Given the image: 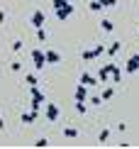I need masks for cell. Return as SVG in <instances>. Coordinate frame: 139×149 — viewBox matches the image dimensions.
I'll return each mask as SVG.
<instances>
[{
  "instance_id": "cell-1",
  "label": "cell",
  "mask_w": 139,
  "mask_h": 149,
  "mask_svg": "<svg viewBox=\"0 0 139 149\" xmlns=\"http://www.w3.org/2000/svg\"><path fill=\"white\" fill-rule=\"evenodd\" d=\"M54 10H56V17L59 20H68L73 15V5L68 0H54Z\"/></svg>"
},
{
  "instance_id": "cell-2",
  "label": "cell",
  "mask_w": 139,
  "mask_h": 149,
  "mask_svg": "<svg viewBox=\"0 0 139 149\" xmlns=\"http://www.w3.org/2000/svg\"><path fill=\"white\" fill-rule=\"evenodd\" d=\"M29 54H32V61H34L37 71H42L44 66H47V61H44V52H42V49H32Z\"/></svg>"
},
{
  "instance_id": "cell-3",
  "label": "cell",
  "mask_w": 139,
  "mask_h": 149,
  "mask_svg": "<svg viewBox=\"0 0 139 149\" xmlns=\"http://www.w3.org/2000/svg\"><path fill=\"white\" fill-rule=\"evenodd\" d=\"M44 115H47L49 122H56L59 120V105L56 103H47V110H44Z\"/></svg>"
},
{
  "instance_id": "cell-4",
  "label": "cell",
  "mask_w": 139,
  "mask_h": 149,
  "mask_svg": "<svg viewBox=\"0 0 139 149\" xmlns=\"http://www.w3.org/2000/svg\"><path fill=\"white\" fill-rule=\"evenodd\" d=\"M115 69H117V66H115V64H105V66H103V69H100V71H98V81H100V83H105V81H107V78H110V76H112V71H115Z\"/></svg>"
},
{
  "instance_id": "cell-5",
  "label": "cell",
  "mask_w": 139,
  "mask_h": 149,
  "mask_svg": "<svg viewBox=\"0 0 139 149\" xmlns=\"http://www.w3.org/2000/svg\"><path fill=\"white\" fill-rule=\"evenodd\" d=\"M29 24H32V27H37V29L44 27V12H42V10H34L32 17H29Z\"/></svg>"
},
{
  "instance_id": "cell-6",
  "label": "cell",
  "mask_w": 139,
  "mask_h": 149,
  "mask_svg": "<svg viewBox=\"0 0 139 149\" xmlns=\"http://www.w3.org/2000/svg\"><path fill=\"white\" fill-rule=\"evenodd\" d=\"M44 61H47V64H59V61H61V54L54 52V49H47V52H44Z\"/></svg>"
},
{
  "instance_id": "cell-7",
  "label": "cell",
  "mask_w": 139,
  "mask_h": 149,
  "mask_svg": "<svg viewBox=\"0 0 139 149\" xmlns=\"http://www.w3.org/2000/svg\"><path fill=\"white\" fill-rule=\"evenodd\" d=\"M103 52H105V47L98 44L95 49H90V52H83V54H81V59H85V61H88V59H95V56H100Z\"/></svg>"
},
{
  "instance_id": "cell-8",
  "label": "cell",
  "mask_w": 139,
  "mask_h": 149,
  "mask_svg": "<svg viewBox=\"0 0 139 149\" xmlns=\"http://www.w3.org/2000/svg\"><path fill=\"white\" fill-rule=\"evenodd\" d=\"M76 100H88V86L78 83V88H76Z\"/></svg>"
},
{
  "instance_id": "cell-9",
  "label": "cell",
  "mask_w": 139,
  "mask_h": 149,
  "mask_svg": "<svg viewBox=\"0 0 139 149\" xmlns=\"http://www.w3.org/2000/svg\"><path fill=\"white\" fill-rule=\"evenodd\" d=\"M20 120L24 122V125H32V122L37 120V110H29V113H22V115H20Z\"/></svg>"
},
{
  "instance_id": "cell-10",
  "label": "cell",
  "mask_w": 139,
  "mask_h": 149,
  "mask_svg": "<svg viewBox=\"0 0 139 149\" xmlns=\"http://www.w3.org/2000/svg\"><path fill=\"white\" fill-rule=\"evenodd\" d=\"M137 71H139V61H137V56H132L127 61V73H137Z\"/></svg>"
},
{
  "instance_id": "cell-11",
  "label": "cell",
  "mask_w": 139,
  "mask_h": 149,
  "mask_svg": "<svg viewBox=\"0 0 139 149\" xmlns=\"http://www.w3.org/2000/svg\"><path fill=\"white\" fill-rule=\"evenodd\" d=\"M81 83H83V86H88V88H90V86H95V83H98V78H93L90 73H83V76H81Z\"/></svg>"
},
{
  "instance_id": "cell-12",
  "label": "cell",
  "mask_w": 139,
  "mask_h": 149,
  "mask_svg": "<svg viewBox=\"0 0 139 149\" xmlns=\"http://www.w3.org/2000/svg\"><path fill=\"white\" fill-rule=\"evenodd\" d=\"M100 27H103V32H107V34H110L112 29H115V24H112L110 20H100Z\"/></svg>"
},
{
  "instance_id": "cell-13",
  "label": "cell",
  "mask_w": 139,
  "mask_h": 149,
  "mask_svg": "<svg viewBox=\"0 0 139 149\" xmlns=\"http://www.w3.org/2000/svg\"><path fill=\"white\" fill-rule=\"evenodd\" d=\"M120 47H122L120 42H112V44H110V49H107V56H115V54L120 52Z\"/></svg>"
},
{
  "instance_id": "cell-14",
  "label": "cell",
  "mask_w": 139,
  "mask_h": 149,
  "mask_svg": "<svg viewBox=\"0 0 139 149\" xmlns=\"http://www.w3.org/2000/svg\"><path fill=\"white\" fill-rule=\"evenodd\" d=\"M112 95H115V88H105L103 93H100V98H103V100H110Z\"/></svg>"
},
{
  "instance_id": "cell-15",
  "label": "cell",
  "mask_w": 139,
  "mask_h": 149,
  "mask_svg": "<svg viewBox=\"0 0 139 149\" xmlns=\"http://www.w3.org/2000/svg\"><path fill=\"white\" fill-rule=\"evenodd\" d=\"M64 134H66V137H78V130H76V127H66Z\"/></svg>"
},
{
  "instance_id": "cell-16",
  "label": "cell",
  "mask_w": 139,
  "mask_h": 149,
  "mask_svg": "<svg viewBox=\"0 0 139 149\" xmlns=\"http://www.w3.org/2000/svg\"><path fill=\"white\" fill-rule=\"evenodd\" d=\"M100 5H103V8H115L117 5V0H98Z\"/></svg>"
},
{
  "instance_id": "cell-17",
  "label": "cell",
  "mask_w": 139,
  "mask_h": 149,
  "mask_svg": "<svg viewBox=\"0 0 139 149\" xmlns=\"http://www.w3.org/2000/svg\"><path fill=\"white\" fill-rule=\"evenodd\" d=\"M88 8H90V10H95V12H100V10H103V5H100L98 0H93V3H88Z\"/></svg>"
},
{
  "instance_id": "cell-18",
  "label": "cell",
  "mask_w": 139,
  "mask_h": 149,
  "mask_svg": "<svg viewBox=\"0 0 139 149\" xmlns=\"http://www.w3.org/2000/svg\"><path fill=\"white\" fill-rule=\"evenodd\" d=\"M24 81H27V86H37V76H34V73H27Z\"/></svg>"
},
{
  "instance_id": "cell-19",
  "label": "cell",
  "mask_w": 139,
  "mask_h": 149,
  "mask_svg": "<svg viewBox=\"0 0 139 149\" xmlns=\"http://www.w3.org/2000/svg\"><path fill=\"white\" fill-rule=\"evenodd\" d=\"M88 103H90V105H100V103H103V98H100V95H93V98H88Z\"/></svg>"
},
{
  "instance_id": "cell-20",
  "label": "cell",
  "mask_w": 139,
  "mask_h": 149,
  "mask_svg": "<svg viewBox=\"0 0 139 149\" xmlns=\"http://www.w3.org/2000/svg\"><path fill=\"white\" fill-rule=\"evenodd\" d=\"M20 49H22V42L15 39V42H12V52H20Z\"/></svg>"
},
{
  "instance_id": "cell-21",
  "label": "cell",
  "mask_w": 139,
  "mask_h": 149,
  "mask_svg": "<svg viewBox=\"0 0 139 149\" xmlns=\"http://www.w3.org/2000/svg\"><path fill=\"white\" fill-rule=\"evenodd\" d=\"M107 137H110V130H103L100 132V142H107Z\"/></svg>"
},
{
  "instance_id": "cell-22",
  "label": "cell",
  "mask_w": 139,
  "mask_h": 149,
  "mask_svg": "<svg viewBox=\"0 0 139 149\" xmlns=\"http://www.w3.org/2000/svg\"><path fill=\"white\" fill-rule=\"evenodd\" d=\"M10 69H12V71H20V69H22V64H20V61H12Z\"/></svg>"
},
{
  "instance_id": "cell-23",
  "label": "cell",
  "mask_w": 139,
  "mask_h": 149,
  "mask_svg": "<svg viewBox=\"0 0 139 149\" xmlns=\"http://www.w3.org/2000/svg\"><path fill=\"white\" fill-rule=\"evenodd\" d=\"M5 17H8V12H5V10H0V24L5 22Z\"/></svg>"
},
{
  "instance_id": "cell-24",
  "label": "cell",
  "mask_w": 139,
  "mask_h": 149,
  "mask_svg": "<svg viewBox=\"0 0 139 149\" xmlns=\"http://www.w3.org/2000/svg\"><path fill=\"white\" fill-rule=\"evenodd\" d=\"M137 61H139V54H137Z\"/></svg>"
}]
</instances>
